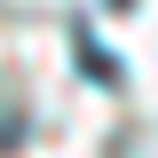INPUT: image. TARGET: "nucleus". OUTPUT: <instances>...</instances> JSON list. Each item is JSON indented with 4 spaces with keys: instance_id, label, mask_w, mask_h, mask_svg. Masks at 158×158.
Segmentation results:
<instances>
[{
    "instance_id": "f257e3e1",
    "label": "nucleus",
    "mask_w": 158,
    "mask_h": 158,
    "mask_svg": "<svg viewBox=\"0 0 158 158\" xmlns=\"http://www.w3.org/2000/svg\"><path fill=\"white\" fill-rule=\"evenodd\" d=\"M79 63H87V71H103V79H118V63H111V56H103L95 40H79Z\"/></svg>"
}]
</instances>
